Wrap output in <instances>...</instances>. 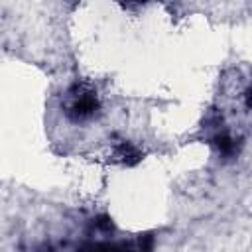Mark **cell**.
<instances>
[{
  "label": "cell",
  "instance_id": "cell-1",
  "mask_svg": "<svg viewBox=\"0 0 252 252\" xmlns=\"http://www.w3.org/2000/svg\"><path fill=\"white\" fill-rule=\"evenodd\" d=\"M63 112L71 122H87L100 114V98L96 89L87 81L73 83L63 98Z\"/></svg>",
  "mask_w": 252,
  "mask_h": 252
},
{
  "label": "cell",
  "instance_id": "cell-2",
  "mask_svg": "<svg viewBox=\"0 0 252 252\" xmlns=\"http://www.w3.org/2000/svg\"><path fill=\"white\" fill-rule=\"evenodd\" d=\"M154 238L142 236L134 240H85L75 252H152Z\"/></svg>",
  "mask_w": 252,
  "mask_h": 252
},
{
  "label": "cell",
  "instance_id": "cell-3",
  "mask_svg": "<svg viewBox=\"0 0 252 252\" xmlns=\"http://www.w3.org/2000/svg\"><path fill=\"white\" fill-rule=\"evenodd\" d=\"M209 142L217 148V152H219V156H222V158H234L236 154H238V144H236V140L230 136V132L222 126V122L219 124V118H217V126L213 128V132H211V136H209Z\"/></svg>",
  "mask_w": 252,
  "mask_h": 252
},
{
  "label": "cell",
  "instance_id": "cell-4",
  "mask_svg": "<svg viewBox=\"0 0 252 252\" xmlns=\"http://www.w3.org/2000/svg\"><path fill=\"white\" fill-rule=\"evenodd\" d=\"M112 158H114L116 161H120V163L134 165V163H138V161L142 159V154H140V150H138L134 144H130V142L122 140V142H118V144L114 146Z\"/></svg>",
  "mask_w": 252,
  "mask_h": 252
},
{
  "label": "cell",
  "instance_id": "cell-5",
  "mask_svg": "<svg viewBox=\"0 0 252 252\" xmlns=\"http://www.w3.org/2000/svg\"><path fill=\"white\" fill-rule=\"evenodd\" d=\"M244 100H246V108L252 112V85H250V89L246 91V94H244Z\"/></svg>",
  "mask_w": 252,
  "mask_h": 252
}]
</instances>
